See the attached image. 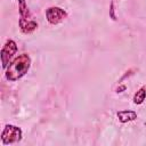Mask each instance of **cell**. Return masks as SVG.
Here are the masks:
<instances>
[{
    "label": "cell",
    "instance_id": "6da1fadb",
    "mask_svg": "<svg viewBox=\"0 0 146 146\" xmlns=\"http://www.w3.org/2000/svg\"><path fill=\"white\" fill-rule=\"evenodd\" d=\"M31 67V57L29 54H21L6 68L5 78L8 81H17L23 78Z\"/></svg>",
    "mask_w": 146,
    "mask_h": 146
},
{
    "label": "cell",
    "instance_id": "7a4b0ae2",
    "mask_svg": "<svg viewBox=\"0 0 146 146\" xmlns=\"http://www.w3.org/2000/svg\"><path fill=\"white\" fill-rule=\"evenodd\" d=\"M18 11H19V21L18 25L24 34H30L38 29V23L32 19V15L29 10L26 0H18Z\"/></svg>",
    "mask_w": 146,
    "mask_h": 146
},
{
    "label": "cell",
    "instance_id": "3957f363",
    "mask_svg": "<svg viewBox=\"0 0 146 146\" xmlns=\"http://www.w3.org/2000/svg\"><path fill=\"white\" fill-rule=\"evenodd\" d=\"M22 130L21 128L13 125V124H7L1 133V143L2 145H9L17 143L22 139Z\"/></svg>",
    "mask_w": 146,
    "mask_h": 146
},
{
    "label": "cell",
    "instance_id": "277c9868",
    "mask_svg": "<svg viewBox=\"0 0 146 146\" xmlns=\"http://www.w3.org/2000/svg\"><path fill=\"white\" fill-rule=\"evenodd\" d=\"M17 51V44L14 40H7L6 43L3 44L1 49V63H2V68H7L9 60L11 57L16 54Z\"/></svg>",
    "mask_w": 146,
    "mask_h": 146
},
{
    "label": "cell",
    "instance_id": "5b68a950",
    "mask_svg": "<svg viewBox=\"0 0 146 146\" xmlns=\"http://www.w3.org/2000/svg\"><path fill=\"white\" fill-rule=\"evenodd\" d=\"M66 17H67V13L60 7H56V6L55 7H49L46 10V18L52 25L59 24Z\"/></svg>",
    "mask_w": 146,
    "mask_h": 146
},
{
    "label": "cell",
    "instance_id": "8992f818",
    "mask_svg": "<svg viewBox=\"0 0 146 146\" xmlns=\"http://www.w3.org/2000/svg\"><path fill=\"white\" fill-rule=\"evenodd\" d=\"M116 115L121 123H127V122H130V121H133L137 119V113L133 111H129V110L120 111V112H117Z\"/></svg>",
    "mask_w": 146,
    "mask_h": 146
},
{
    "label": "cell",
    "instance_id": "52a82bcc",
    "mask_svg": "<svg viewBox=\"0 0 146 146\" xmlns=\"http://www.w3.org/2000/svg\"><path fill=\"white\" fill-rule=\"evenodd\" d=\"M145 98H146V87H140V88L138 89V91L133 95L132 100H133L135 104L140 105V104L144 103Z\"/></svg>",
    "mask_w": 146,
    "mask_h": 146
}]
</instances>
